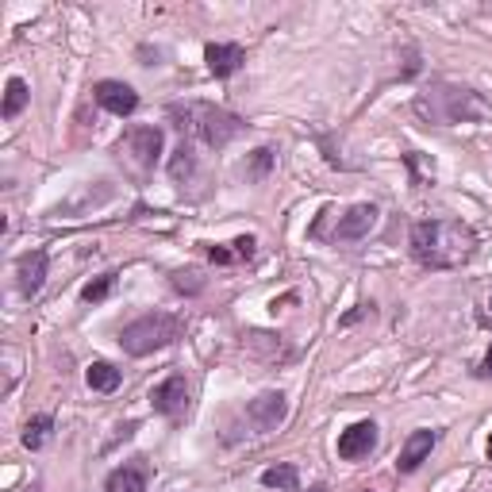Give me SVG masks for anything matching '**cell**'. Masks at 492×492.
Here are the masks:
<instances>
[{"label":"cell","mask_w":492,"mask_h":492,"mask_svg":"<svg viewBox=\"0 0 492 492\" xmlns=\"http://www.w3.org/2000/svg\"><path fill=\"white\" fill-rule=\"evenodd\" d=\"M477 251V235L462 220H419L412 223V258L428 270H458Z\"/></svg>","instance_id":"6da1fadb"},{"label":"cell","mask_w":492,"mask_h":492,"mask_svg":"<svg viewBox=\"0 0 492 492\" xmlns=\"http://www.w3.org/2000/svg\"><path fill=\"white\" fill-rule=\"evenodd\" d=\"M170 120L185 131L189 139H201L204 146H227L235 135H242V120L235 112L216 108V104H204V101H189V104H173L170 108Z\"/></svg>","instance_id":"7a4b0ae2"},{"label":"cell","mask_w":492,"mask_h":492,"mask_svg":"<svg viewBox=\"0 0 492 492\" xmlns=\"http://www.w3.org/2000/svg\"><path fill=\"white\" fill-rule=\"evenodd\" d=\"M185 335V323L170 316V311H151V316H139L135 323H127L120 331V347L131 354V358H146L154 350H166L173 347L177 339Z\"/></svg>","instance_id":"3957f363"},{"label":"cell","mask_w":492,"mask_h":492,"mask_svg":"<svg viewBox=\"0 0 492 492\" xmlns=\"http://www.w3.org/2000/svg\"><path fill=\"white\" fill-rule=\"evenodd\" d=\"M120 154H127L139 170H154L162 158V127H131L120 139Z\"/></svg>","instance_id":"277c9868"},{"label":"cell","mask_w":492,"mask_h":492,"mask_svg":"<svg viewBox=\"0 0 492 492\" xmlns=\"http://www.w3.org/2000/svg\"><path fill=\"white\" fill-rule=\"evenodd\" d=\"M151 404H154V412H162L166 419H185V412H189V385H185V377L173 373L162 385H154L151 389Z\"/></svg>","instance_id":"5b68a950"},{"label":"cell","mask_w":492,"mask_h":492,"mask_svg":"<svg viewBox=\"0 0 492 492\" xmlns=\"http://www.w3.org/2000/svg\"><path fill=\"white\" fill-rule=\"evenodd\" d=\"M289 416V400L285 392H261L258 400H251V408H246V419H251L254 431H277Z\"/></svg>","instance_id":"8992f818"},{"label":"cell","mask_w":492,"mask_h":492,"mask_svg":"<svg viewBox=\"0 0 492 492\" xmlns=\"http://www.w3.org/2000/svg\"><path fill=\"white\" fill-rule=\"evenodd\" d=\"M93 96H96V104H101L104 112H112V116H120V120L139 108V93L131 85H123V81H96Z\"/></svg>","instance_id":"52a82bcc"},{"label":"cell","mask_w":492,"mask_h":492,"mask_svg":"<svg viewBox=\"0 0 492 492\" xmlns=\"http://www.w3.org/2000/svg\"><path fill=\"white\" fill-rule=\"evenodd\" d=\"M373 447H377V423L373 419H358L339 435V458L342 462H358V458H366Z\"/></svg>","instance_id":"ba28073f"},{"label":"cell","mask_w":492,"mask_h":492,"mask_svg":"<svg viewBox=\"0 0 492 492\" xmlns=\"http://www.w3.org/2000/svg\"><path fill=\"white\" fill-rule=\"evenodd\" d=\"M377 223V208L373 204H354L347 208V216H339V227H335V242H358L373 231Z\"/></svg>","instance_id":"9c48e42d"},{"label":"cell","mask_w":492,"mask_h":492,"mask_svg":"<svg viewBox=\"0 0 492 492\" xmlns=\"http://www.w3.org/2000/svg\"><path fill=\"white\" fill-rule=\"evenodd\" d=\"M204 62L216 77H235L246 65V51L239 43H208L204 46Z\"/></svg>","instance_id":"30bf717a"},{"label":"cell","mask_w":492,"mask_h":492,"mask_svg":"<svg viewBox=\"0 0 492 492\" xmlns=\"http://www.w3.org/2000/svg\"><path fill=\"white\" fill-rule=\"evenodd\" d=\"M46 281V251H27L15 261V285H20L24 297H35Z\"/></svg>","instance_id":"8fae6325"},{"label":"cell","mask_w":492,"mask_h":492,"mask_svg":"<svg viewBox=\"0 0 492 492\" xmlns=\"http://www.w3.org/2000/svg\"><path fill=\"white\" fill-rule=\"evenodd\" d=\"M431 450H435V431H412V435H408V442H404V450H400L397 469L400 473H416L431 458Z\"/></svg>","instance_id":"7c38bea8"},{"label":"cell","mask_w":492,"mask_h":492,"mask_svg":"<svg viewBox=\"0 0 492 492\" xmlns=\"http://www.w3.org/2000/svg\"><path fill=\"white\" fill-rule=\"evenodd\" d=\"M104 492H146V473L139 466H120L108 473Z\"/></svg>","instance_id":"4fadbf2b"},{"label":"cell","mask_w":492,"mask_h":492,"mask_svg":"<svg viewBox=\"0 0 492 492\" xmlns=\"http://www.w3.org/2000/svg\"><path fill=\"white\" fill-rule=\"evenodd\" d=\"M261 485L266 488H277V492H300V473L292 462H277L261 473Z\"/></svg>","instance_id":"5bb4252c"},{"label":"cell","mask_w":492,"mask_h":492,"mask_svg":"<svg viewBox=\"0 0 492 492\" xmlns=\"http://www.w3.org/2000/svg\"><path fill=\"white\" fill-rule=\"evenodd\" d=\"M27 101H31V93H27V81L24 77H8V85H5V120H15L20 112L27 108Z\"/></svg>","instance_id":"9a60e30c"},{"label":"cell","mask_w":492,"mask_h":492,"mask_svg":"<svg viewBox=\"0 0 492 492\" xmlns=\"http://www.w3.org/2000/svg\"><path fill=\"white\" fill-rule=\"evenodd\" d=\"M85 381H89L93 392H116L120 389V369L112 362H93L89 373H85Z\"/></svg>","instance_id":"2e32d148"},{"label":"cell","mask_w":492,"mask_h":492,"mask_svg":"<svg viewBox=\"0 0 492 492\" xmlns=\"http://www.w3.org/2000/svg\"><path fill=\"white\" fill-rule=\"evenodd\" d=\"M54 431V416H35V419H27V428H24V447L27 450H43L46 447V438H51Z\"/></svg>","instance_id":"e0dca14e"},{"label":"cell","mask_w":492,"mask_h":492,"mask_svg":"<svg viewBox=\"0 0 492 492\" xmlns=\"http://www.w3.org/2000/svg\"><path fill=\"white\" fill-rule=\"evenodd\" d=\"M112 289H116V273H104V277H96V281H89L85 289H81V300L85 304H101L112 297Z\"/></svg>","instance_id":"ac0fdd59"},{"label":"cell","mask_w":492,"mask_h":492,"mask_svg":"<svg viewBox=\"0 0 492 492\" xmlns=\"http://www.w3.org/2000/svg\"><path fill=\"white\" fill-rule=\"evenodd\" d=\"M196 170V158H192V151L182 143V151H177V158L170 162V173H173V182H182V177H189Z\"/></svg>","instance_id":"d6986e66"},{"label":"cell","mask_w":492,"mask_h":492,"mask_svg":"<svg viewBox=\"0 0 492 492\" xmlns=\"http://www.w3.org/2000/svg\"><path fill=\"white\" fill-rule=\"evenodd\" d=\"M173 289H177V292H201V273H196V270L173 273Z\"/></svg>","instance_id":"ffe728a7"},{"label":"cell","mask_w":492,"mask_h":492,"mask_svg":"<svg viewBox=\"0 0 492 492\" xmlns=\"http://www.w3.org/2000/svg\"><path fill=\"white\" fill-rule=\"evenodd\" d=\"M270 162H273V151H254V173L261 177L270 170Z\"/></svg>","instance_id":"44dd1931"},{"label":"cell","mask_w":492,"mask_h":492,"mask_svg":"<svg viewBox=\"0 0 492 492\" xmlns=\"http://www.w3.org/2000/svg\"><path fill=\"white\" fill-rule=\"evenodd\" d=\"M369 311H373V304H358L354 311H347V316H342V327H350V323H358V320H362V316H369Z\"/></svg>","instance_id":"7402d4cb"},{"label":"cell","mask_w":492,"mask_h":492,"mask_svg":"<svg viewBox=\"0 0 492 492\" xmlns=\"http://www.w3.org/2000/svg\"><path fill=\"white\" fill-rule=\"evenodd\" d=\"M208 258H212V261H220V266L235 261V254H231V251H223V246H208Z\"/></svg>","instance_id":"603a6c76"},{"label":"cell","mask_w":492,"mask_h":492,"mask_svg":"<svg viewBox=\"0 0 492 492\" xmlns=\"http://www.w3.org/2000/svg\"><path fill=\"white\" fill-rule=\"evenodd\" d=\"M235 254H239V258H251V254H254V239H251V235L235 239Z\"/></svg>","instance_id":"cb8c5ba5"},{"label":"cell","mask_w":492,"mask_h":492,"mask_svg":"<svg viewBox=\"0 0 492 492\" xmlns=\"http://www.w3.org/2000/svg\"><path fill=\"white\" fill-rule=\"evenodd\" d=\"M473 377H481V381H488V377H492V347H488V354L481 358V366L473 369Z\"/></svg>","instance_id":"d4e9b609"},{"label":"cell","mask_w":492,"mask_h":492,"mask_svg":"<svg viewBox=\"0 0 492 492\" xmlns=\"http://www.w3.org/2000/svg\"><path fill=\"white\" fill-rule=\"evenodd\" d=\"M488 462H492V438H488Z\"/></svg>","instance_id":"484cf974"},{"label":"cell","mask_w":492,"mask_h":492,"mask_svg":"<svg viewBox=\"0 0 492 492\" xmlns=\"http://www.w3.org/2000/svg\"><path fill=\"white\" fill-rule=\"evenodd\" d=\"M311 492H327V488H323V485H316V488H311Z\"/></svg>","instance_id":"4316f807"},{"label":"cell","mask_w":492,"mask_h":492,"mask_svg":"<svg viewBox=\"0 0 492 492\" xmlns=\"http://www.w3.org/2000/svg\"><path fill=\"white\" fill-rule=\"evenodd\" d=\"M27 492H35V488H27Z\"/></svg>","instance_id":"83f0119b"}]
</instances>
